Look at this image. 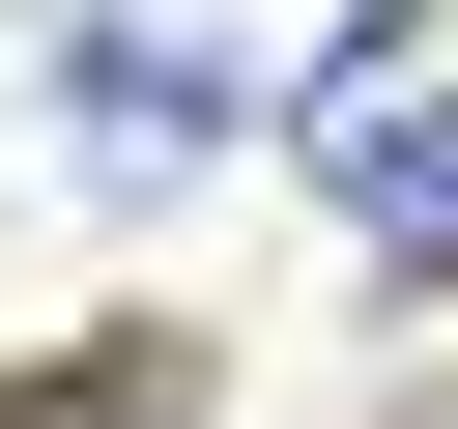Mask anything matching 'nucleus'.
<instances>
[{"mask_svg": "<svg viewBox=\"0 0 458 429\" xmlns=\"http://www.w3.org/2000/svg\"><path fill=\"white\" fill-rule=\"evenodd\" d=\"M29 143H57L86 200H172V172H229V143H258V86H229V29H172V0H57Z\"/></svg>", "mask_w": 458, "mask_h": 429, "instance_id": "f257e3e1", "label": "nucleus"}, {"mask_svg": "<svg viewBox=\"0 0 458 429\" xmlns=\"http://www.w3.org/2000/svg\"><path fill=\"white\" fill-rule=\"evenodd\" d=\"M0 429H200V343H86V372H29Z\"/></svg>", "mask_w": 458, "mask_h": 429, "instance_id": "f03ea898", "label": "nucleus"}]
</instances>
